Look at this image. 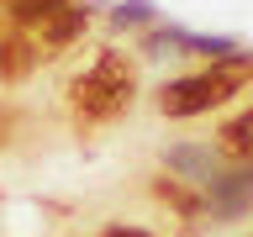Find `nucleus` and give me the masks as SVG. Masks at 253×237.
Wrapping results in <instances>:
<instances>
[{"label":"nucleus","instance_id":"423d86ee","mask_svg":"<svg viewBox=\"0 0 253 237\" xmlns=\"http://www.w3.org/2000/svg\"><path fill=\"white\" fill-rule=\"evenodd\" d=\"M79 27H84V11H69V16H53V21H47V37H53V42H69V37H74Z\"/></svg>","mask_w":253,"mask_h":237},{"label":"nucleus","instance_id":"20e7f679","mask_svg":"<svg viewBox=\"0 0 253 237\" xmlns=\"http://www.w3.org/2000/svg\"><path fill=\"white\" fill-rule=\"evenodd\" d=\"M58 11H63V0H11L16 21H53Z\"/></svg>","mask_w":253,"mask_h":237},{"label":"nucleus","instance_id":"39448f33","mask_svg":"<svg viewBox=\"0 0 253 237\" xmlns=\"http://www.w3.org/2000/svg\"><path fill=\"white\" fill-rule=\"evenodd\" d=\"M221 137H227V148H232V153H253V116L232 121L227 132H221Z\"/></svg>","mask_w":253,"mask_h":237},{"label":"nucleus","instance_id":"f03ea898","mask_svg":"<svg viewBox=\"0 0 253 237\" xmlns=\"http://www.w3.org/2000/svg\"><path fill=\"white\" fill-rule=\"evenodd\" d=\"M243 74L237 69H206V74H190V79H174L169 90L158 95L164 116H201V111L221 106L227 95H237Z\"/></svg>","mask_w":253,"mask_h":237},{"label":"nucleus","instance_id":"7ed1b4c3","mask_svg":"<svg viewBox=\"0 0 253 237\" xmlns=\"http://www.w3.org/2000/svg\"><path fill=\"white\" fill-rule=\"evenodd\" d=\"M32 63H37V53H32V42L27 37H5V42H0V74H27Z\"/></svg>","mask_w":253,"mask_h":237},{"label":"nucleus","instance_id":"0eeeda50","mask_svg":"<svg viewBox=\"0 0 253 237\" xmlns=\"http://www.w3.org/2000/svg\"><path fill=\"white\" fill-rule=\"evenodd\" d=\"M100 237H148V232H137V227H106Z\"/></svg>","mask_w":253,"mask_h":237},{"label":"nucleus","instance_id":"f257e3e1","mask_svg":"<svg viewBox=\"0 0 253 237\" xmlns=\"http://www.w3.org/2000/svg\"><path fill=\"white\" fill-rule=\"evenodd\" d=\"M132 63L122 58V53H100L95 58L90 74H79L74 84V106L90 116V121H111L116 111H126V100H132Z\"/></svg>","mask_w":253,"mask_h":237}]
</instances>
